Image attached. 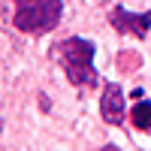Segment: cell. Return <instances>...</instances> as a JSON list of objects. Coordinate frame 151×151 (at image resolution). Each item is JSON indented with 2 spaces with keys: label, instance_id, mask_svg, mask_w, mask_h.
Returning a JSON list of instances; mask_svg holds the SVG:
<instances>
[{
  "label": "cell",
  "instance_id": "cell-7",
  "mask_svg": "<svg viewBox=\"0 0 151 151\" xmlns=\"http://www.w3.org/2000/svg\"><path fill=\"white\" fill-rule=\"evenodd\" d=\"M100 151H121V148H118V145H103Z\"/></svg>",
  "mask_w": 151,
  "mask_h": 151
},
{
  "label": "cell",
  "instance_id": "cell-5",
  "mask_svg": "<svg viewBox=\"0 0 151 151\" xmlns=\"http://www.w3.org/2000/svg\"><path fill=\"white\" fill-rule=\"evenodd\" d=\"M130 118H133L136 130H151V103H148V100H139V103L133 106Z\"/></svg>",
  "mask_w": 151,
  "mask_h": 151
},
{
  "label": "cell",
  "instance_id": "cell-4",
  "mask_svg": "<svg viewBox=\"0 0 151 151\" xmlns=\"http://www.w3.org/2000/svg\"><path fill=\"white\" fill-rule=\"evenodd\" d=\"M100 115L112 127L124 124V91H121V85H106L103 88V94H100Z\"/></svg>",
  "mask_w": 151,
  "mask_h": 151
},
{
  "label": "cell",
  "instance_id": "cell-2",
  "mask_svg": "<svg viewBox=\"0 0 151 151\" xmlns=\"http://www.w3.org/2000/svg\"><path fill=\"white\" fill-rule=\"evenodd\" d=\"M12 3H15L12 24L21 33H33V36L55 30L64 15V0H12Z\"/></svg>",
  "mask_w": 151,
  "mask_h": 151
},
{
  "label": "cell",
  "instance_id": "cell-1",
  "mask_svg": "<svg viewBox=\"0 0 151 151\" xmlns=\"http://www.w3.org/2000/svg\"><path fill=\"white\" fill-rule=\"evenodd\" d=\"M94 42L85 40V36H70V40H60L58 45H52V58L60 60L70 85L76 88H94L97 85V70H94Z\"/></svg>",
  "mask_w": 151,
  "mask_h": 151
},
{
  "label": "cell",
  "instance_id": "cell-3",
  "mask_svg": "<svg viewBox=\"0 0 151 151\" xmlns=\"http://www.w3.org/2000/svg\"><path fill=\"white\" fill-rule=\"evenodd\" d=\"M109 21L118 33H133L136 40H145L151 27V12H127L121 3L109 12Z\"/></svg>",
  "mask_w": 151,
  "mask_h": 151
},
{
  "label": "cell",
  "instance_id": "cell-6",
  "mask_svg": "<svg viewBox=\"0 0 151 151\" xmlns=\"http://www.w3.org/2000/svg\"><path fill=\"white\" fill-rule=\"evenodd\" d=\"M115 64H118L121 73H136V70L142 67V55H139V52H130V48H124V52H118Z\"/></svg>",
  "mask_w": 151,
  "mask_h": 151
}]
</instances>
